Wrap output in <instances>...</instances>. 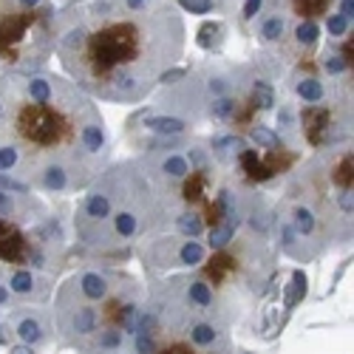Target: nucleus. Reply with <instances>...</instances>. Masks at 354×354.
<instances>
[{
	"label": "nucleus",
	"mask_w": 354,
	"mask_h": 354,
	"mask_svg": "<svg viewBox=\"0 0 354 354\" xmlns=\"http://www.w3.org/2000/svg\"><path fill=\"white\" fill-rule=\"evenodd\" d=\"M111 162L97 100L46 68L0 74V173L26 187L68 196Z\"/></svg>",
	"instance_id": "obj_1"
},
{
	"label": "nucleus",
	"mask_w": 354,
	"mask_h": 354,
	"mask_svg": "<svg viewBox=\"0 0 354 354\" xmlns=\"http://www.w3.org/2000/svg\"><path fill=\"white\" fill-rule=\"evenodd\" d=\"M185 17L173 0L125 9L120 0H88L57 9L54 54L68 80L100 102L136 105L182 60Z\"/></svg>",
	"instance_id": "obj_2"
},
{
	"label": "nucleus",
	"mask_w": 354,
	"mask_h": 354,
	"mask_svg": "<svg viewBox=\"0 0 354 354\" xmlns=\"http://www.w3.org/2000/svg\"><path fill=\"white\" fill-rule=\"evenodd\" d=\"M77 241L88 252H120L147 235L167 232V204L142 159L108 165L74 210Z\"/></svg>",
	"instance_id": "obj_3"
},
{
	"label": "nucleus",
	"mask_w": 354,
	"mask_h": 354,
	"mask_svg": "<svg viewBox=\"0 0 354 354\" xmlns=\"http://www.w3.org/2000/svg\"><path fill=\"white\" fill-rule=\"evenodd\" d=\"M354 151L351 142L309 156L286 182V196L301 198L320 218L332 244H348L354 227Z\"/></svg>",
	"instance_id": "obj_4"
},
{
	"label": "nucleus",
	"mask_w": 354,
	"mask_h": 354,
	"mask_svg": "<svg viewBox=\"0 0 354 354\" xmlns=\"http://www.w3.org/2000/svg\"><path fill=\"white\" fill-rule=\"evenodd\" d=\"M51 0H0V74L40 71L54 54Z\"/></svg>",
	"instance_id": "obj_5"
},
{
	"label": "nucleus",
	"mask_w": 354,
	"mask_h": 354,
	"mask_svg": "<svg viewBox=\"0 0 354 354\" xmlns=\"http://www.w3.org/2000/svg\"><path fill=\"white\" fill-rule=\"evenodd\" d=\"M54 329L60 332L63 343L77 348L80 354H91L100 332L108 329L102 317V306L85 301L82 295L66 281L54 295Z\"/></svg>",
	"instance_id": "obj_6"
},
{
	"label": "nucleus",
	"mask_w": 354,
	"mask_h": 354,
	"mask_svg": "<svg viewBox=\"0 0 354 354\" xmlns=\"http://www.w3.org/2000/svg\"><path fill=\"white\" fill-rule=\"evenodd\" d=\"M133 354H213L190 343L179 317H176L162 301L145 295V309L139 326L131 337Z\"/></svg>",
	"instance_id": "obj_7"
},
{
	"label": "nucleus",
	"mask_w": 354,
	"mask_h": 354,
	"mask_svg": "<svg viewBox=\"0 0 354 354\" xmlns=\"http://www.w3.org/2000/svg\"><path fill=\"white\" fill-rule=\"evenodd\" d=\"M139 258L151 275H162L170 270H198L210 258V250L198 239H185V235L176 232H156L139 241Z\"/></svg>",
	"instance_id": "obj_8"
},
{
	"label": "nucleus",
	"mask_w": 354,
	"mask_h": 354,
	"mask_svg": "<svg viewBox=\"0 0 354 354\" xmlns=\"http://www.w3.org/2000/svg\"><path fill=\"white\" fill-rule=\"evenodd\" d=\"M9 295L15 298V304H26V306H46L54 295V278L28 267H3L0 270Z\"/></svg>",
	"instance_id": "obj_9"
},
{
	"label": "nucleus",
	"mask_w": 354,
	"mask_h": 354,
	"mask_svg": "<svg viewBox=\"0 0 354 354\" xmlns=\"http://www.w3.org/2000/svg\"><path fill=\"white\" fill-rule=\"evenodd\" d=\"M9 323L15 329L17 343H23V346L37 348V346L51 343V337H54V317L43 306H35V309L32 306H17V309L9 312Z\"/></svg>",
	"instance_id": "obj_10"
},
{
	"label": "nucleus",
	"mask_w": 354,
	"mask_h": 354,
	"mask_svg": "<svg viewBox=\"0 0 354 354\" xmlns=\"http://www.w3.org/2000/svg\"><path fill=\"white\" fill-rule=\"evenodd\" d=\"M51 216L48 204L35 193H3L0 190V218H9L23 227H35Z\"/></svg>",
	"instance_id": "obj_11"
},
{
	"label": "nucleus",
	"mask_w": 354,
	"mask_h": 354,
	"mask_svg": "<svg viewBox=\"0 0 354 354\" xmlns=\"http://www.w3.org/2000/svg\"><path fill=\"white\" fill-rule=\"evenodd\" d=\"M136 125H142L139 131L151 133V136H162V139H179V136H187V133L193 131L190 122L179 120V116H170V113L153 111V108L136 111L131 120H128V128H136Z\"/></svg>",
	"instance_id": "obj_12"
},
{
	"label": "nucleus",
	"mask_w": 354,
	"mask_h": 354,
	"mask_svg": "<svg viewBox=\"0 0 354 354\" xmlns=\"http://www.w3.org/2000/svg\"><path fill=\"white\" fill-rule=\"evenodd\" d=\"M337 0H267V9L283 15L286 20H323Z\"/></svg>",
	"instance_id": "obj_13"
},
{
	"label": "nucleus",
	"mask_w": 354,
	"mask_h": 354,
	"mask_svg": "<svg viewBox=\"0 0 354 354\" xmlns=\"http://www.w3.org/2000/svg\"><path fill=\"white\" fill-rule=\"evenodd\" d=\"M286 28H289V20H286L283 15L263 9V12L258 15V20H255V37L261 40L263 48L272 51V48H278V46L283 43Z\"/></svg>",
	"instance_id": "obj_14"
},
{
	"label": "nucleus",
	"mask_w": 354,
	"mask_h": 354,
	"mask_svg": "<svg viewBox=\"0 0 354 354\" xmlns=\"http://www.w3.org/2000/svg\"><path fill=\"white\" fill-rule=\"evenodd\" d=\"M289 88L304 105H320L323 100L329 97V82L317 80L315 74H292Z\"/></svg>",
	"instance_id": "obj_15"
},
{
	"label": "nucleus",
	"mask_w": 354,
	"mask_h": 354,
	"mask_svg": "<svg viewBox=\"0 0 354 354\" xmlns=\"http://www.w3.org/2000/svg\"><path fill=\"white\" fill-rule=\"evenodd\" d=\"M283 145H292L295 151H301V131H298V108L283 102L281 111H278V131Z\"/></svg>",
	"instance_id": "obj_16"
},
{
	"label": "nucleus",
	"mask_w": 354,
	"mask_h": 354,
	"mask_svg": "<svg viewBox=\"0 0 354 354\" xmlns=\"http://www.w3.org/2000/svg\"><path fill=\"white\" fill-rule=\"evenodd\" d=\"M227 40V23L224 20H204L196 32V43L204 51H221Z\"/></svg>",
	"instance_id": "obj_17"
},
{
	"label": "nucleus",
	"mask_w": 354,
	"mask_h": 354,
	"mask_svg": "<svg viewBox=\"0 0 354 354\" xmlns=\"http://www.w3.org/2000/svg\"><path fill=\"white\" fill-rule=\"evenodd\" d=\"M250 139L258 145V151H267V153H278V151H283V142H281V136H278L272 128L261 125V122L250 125Z\"/></svg>",
	"instance_id": "obj_18"
},
{
	"label": "nucleus",
	"mask_w": 354,
	"mask_h": 354,
	"mask_svg": "<svg viewBox=\"0 0 354 354\" xmlns=\"http://www.w3.org/2000/svg\"><path fill=\"white\" fill-rule=\"evenodd\" d=\"M326 20V35H329V40L332 43H337V40H346L348 35H351V20H346L343 15H337L335 9L323 17Z\"/></svg>",
	"instance_id": "obj_19"
},
{
	"label": "nucleus",
	"mask_w": 354,
	"mask_h": 354,
	"mask_svg": "<svg viewBox=\"0 0 354 354\" xmlns=\"http://www.w3.org/2000/svg\"><path fill=\"white\" fill-rule=\"evenodd\" d=\"M179 12H190V15H213L216 9V0H173Z\"/></svg>",
	"instance_id": "obj_20"
},
{
	"label": "nucleus",
	"mask_w": 354,
	"mask_h": 354,
	"mask_svg": "<svg viewBox=\"0 0 354 354\" xmlns=\"http://www.w3.org/2000/svg\"><path fill=\"white\" fill-rule=\"evenodd\" d=\"M267 9V0H244L241 3V23H255L258 20V15Z\"/></svg>",
	"instance_id": "obj_21"
},
{
	"label": "nucleus",
	"mask_w": 354,
	"mask_h": 354,
	"mask_svg": "<svg viewBox=\"0 0 354 354\" xmlns=\"http://www.w3.org/2000/svg\"><path fill=\"white\" fill-rule=\"evenodd\" d=\"M0 309H17V304H15V298L9 295V289H6V283H3V278H0Z\"/></svg>",
	"instance_id": "obj_22"
},
{
	"label": "nucleus",
	"mask_w": 354,
	"mask_h": 354,
	"mask_svg": "<svg viewBox=\"0 0 354 354\" xmlns=\"http://www.w3.org/2000/svg\"><path fill=\"white\" fill-rule=\"evenodd\" d=\"M9 354H35L32 346H23V343H12L9 346Z\"/></svg>",
	"instance_id": "obj_23"
},
{
	"label": "nucleus",
	"mask_w": 354,
	"mask_h": 354,
	"mask_svg": "<svg viewBox=\"0 0 354 354\" xmlns=\"http://www.w3.org/2000/svg\"><path fill=\"white\" fill-rule=\"evenodd\" d=\"M57 9H68V6H80V3H88V0H51Z\"/></svg>",
	"instance_id": "obj_24"
},
{
	"label": "nucleus",
	"mask_w": 354,
	"mask_h": 354,
	"mask_svg": "<svg viewBox=\"0 0 354 354\" xmlns=\"http://www.w3.org/2000/svg\"><path fill=\"white\" fill-rule=\"evenodd\" d=\"M116 354H133V351H116Z\"/></svg>",
	"instance_id": "obj_25"
},
{
	"label": "nucleus",
	"mask_w": 354,
	"mask_h": 354,
	"mask_svg": "<svg viewBox=\"0 0 354 354\" xmlns=\"http://www.w3.org/2000/svg\"><path fill=\"white\" fill-rule=\"evenodd\" d=\"M244 354H247V351H244Z\"/></svg>",
	"instance_id": "obj_26"
}]
</instances>
